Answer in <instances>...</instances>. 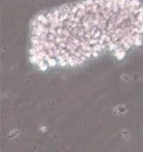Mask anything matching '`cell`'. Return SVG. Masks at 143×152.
Masks as SVG:
<instances>
[{
	"instance_id": "cell-1",
	"label": "cell",
	"mask_w": 143,
	"mask_h": 152,
	"mask_svg": "<svg viewBox=\"0 0 143 152\" xmlns=\"http://www.w3.org/2000/svg\"><path fill=\"white\" fill-rule=\"evenodd\" d=\"M142 42L140 0H79L35 18L29 61L41 70L73 68L107 55L123 58Z\"/></svg>"
}]
</instances>
